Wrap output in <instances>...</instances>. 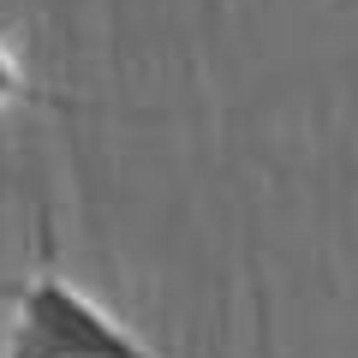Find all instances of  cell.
<instances>
[{
  "label": "cell",
  "mask_w": 358,
  "mask_h": 358,
  "mask_svg": "<svg viewBox=\"0 0 358 358\" xmlns=\"http://www.w3.org/2000/svg\"><path fill=\"white\" fill-rule=\"evenodd\" d=\"M13 329H6V358H155L126 322H114L90 293H78L60 275V245H54V215H36V268L30 281L13 287Z\"/></svg>",
  "instance_id": "1"
},
{
  "label": "cell",
  "mask_w": 358,
  "mask_h": 358,
  "mask_svg": "<svg viewBox=\"0 0 358 358\" xmlns=\"http://www.w3.org/2000/svg\"><path fill=\"white\" fill-rule=\"evenodd\" d=\"M6 102H36V108H54V114H72V108H78L72 96H60V90H42L36 78L13 60V48L0 42V108H6Z\"/></svg>",
  "instance_id": "2"
}]
</instances>
